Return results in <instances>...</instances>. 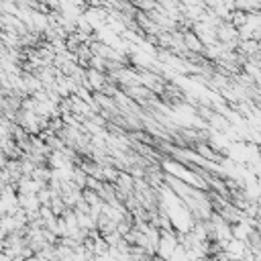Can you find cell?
Wrapping results in <instances>:
<instances>
[{"mask_svg":"<svg viewBox=\"0 0 261 261\" xmlns=\"http://www.w3.org/2000/svg\"><path fill=\"white\" fill-rule=\"evenodd\" d=\"M22 261H41L37 255H31V257H27V259H22Z\"/></svg>","mask_w":261,"mask_h":261,"instance_id":"cell-1","label":"cell"},{"mask_svg":"<svg viewBox=\"0 0 261 261\" xmlns=\"http://www.w3.org/2000/svg\"><path fill=\"white\" fill-rule=\"evenodd\" d=\"M47 261H55V259H47Z\"/></svg>","mask_w":261,"mask_h":261,"instance_id":"cell-2","label":"cell"}]
</instances>
